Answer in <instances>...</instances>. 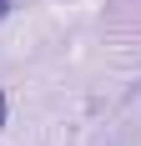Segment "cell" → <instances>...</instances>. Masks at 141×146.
I'll list each match as a JSON object with an SVG mask.
<instances>
[{"label": "cell", "mask_w": 141, "mask_h": 146, "mask_svg": "<svg viewBox=\"0 0 141 146\" xmlns=\"http://www.w3.org/2000/svg\"><path fill=\"white\" fill-rule=\"evenodd\" d=\"M15 10V0H0V20H5V15H10Z\"/></svg>", "instance_id": "obj_1"}, {"label": "cell", "mask_w": 141, "mask_h": 146, "mask_svg": "<svg viewBox=\"0 0 141 146\" xmlns=\"http://www.w3.org/2000/svg\"><path fill=\"white\" fill-rule=\"evenodd\" d=\"M0 126H5V91H0Z\"/></svg>", "instance_id": "obj_2"}]
</instances>
